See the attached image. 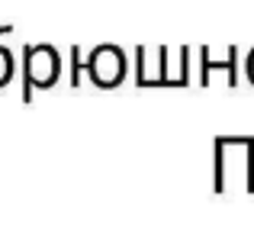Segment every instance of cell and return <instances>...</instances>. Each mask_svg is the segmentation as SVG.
I'll use <instances>...</instances> for the list:
<instances>
[{"label": "cell", "instance_id": "obj_2", "mask_svg": "<svg viewBox=\"0 0 254 235\" xmlns=\"http://www.w3.org/2000/svg\"><path fill=\"white\" fill-rule=\"evenodd\" d=\"M248 68H251V78H254V55H251V65H248Z\"/></svg>", "mask_w": 254, "mask_h": 235}, {"label": "cell", "instance_id": "obj_1", "mask_svg": "<svg viewBox=\"0 0 254 235\" xmlns=\"http://www.w3.org/2000/svg\"><path fill=\"white\" fill-rule=\"evenodd\" d=\"M123 55L116 49H97L90 58V75L97 78V84H116L123 78Z\"/></svg>", "mask_w": 254, "mask_h": 235}]
</instances>
